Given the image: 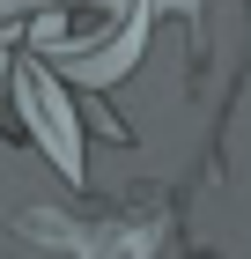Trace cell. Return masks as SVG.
I'll return each mask as SVG.
<instances>
[{
	"mask_svg": "<svg viewBox=\"0 0 251 259\" xmlns=\"http://www.w3.org/2000/svg\"><path fill=\"white\" fill-rule=\"evenodd\" d=\"M8 89H15V111H22V134L37 141L52 170L67 185H89V163H81V119H74V97H67V81L37 60V52H15L8 60Z\"/></svg>",
	"mask_w": 251,
	"mask_h": 259,
	"instance_id": "7a4b0ae2",
	"label": "cell"
},
{
	"mask_svg": "<svg viewBox=\"0 0 251 259\" xmlns=\"http://www.w3.org/2000/svg\"><path fill=\"white\" fill-rule=\"evenodd\" d=\"M8 60H15V52H0V81H8Z\"/></svg>",
	"mask_w": 251,
	"mask_h": 259,
	"instance_id": "3957f363",
	"label": "cell"
},
{
	"mask_svg": "<svg viewBox=\"0 0 251 259\" xmlns=\"http://www.w3.org/2000/svg\"><path fill=\"white\" fill-rule=\"evenodd\" d=\"M8 230L37 259H163L177 244V200H104L89 215L22 207Z\"/></svg>",
	"mask_w": 251,
	"mask_h": 259,
	"instance_id": "6da1fadb",
	"label": "cell"
}]
</instances>
